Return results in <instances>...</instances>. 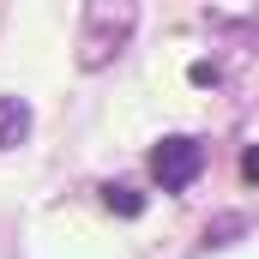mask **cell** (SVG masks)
<instances>
[{
  "label": "cell",
  "instance_id": "cell-2",
  "mask_svg": "<svg viewBox=\"0 0 259 259\" xmlns=\"http://www.w3.org/2000/svg\"><path fill=\"white\" fill-rule=\"evenodd\" d=\"M199 169H205V145L187 139V133H169V139L151 145V175H157V187L187 193V187L199 181Z\"/></svg>",
  "mask_w": 259,
  "mask_h": 259
},
{
  "label": "cell",
  "instance_id": "cell-1",
  "mask_svg": "<svg viewBox=\"0 0 259 259\" xmlns=\"http://www.w3.org/2000/svg\"><path fill=\"white\" fill-rule=\"evenodd\" d=\"M139 6H84V30H78V66L97 72L121 55V42L133 36Z\"/></svg>",
  "mask_w": 259,
  "mask_h": 259
},
{
  "label": "cell",
  "instance_id": "cell-3",
  "mask_svg": "<svg viewBox=\"0 0 259 259\" xmlns=\"http://www.w3.org/2000/svg\"><path fill=\"white\" fill-rule=\"evenodd\" d=\"M30 139V103L24 97H0V151Z\"/></svg>",
  "mask_w": 259,
  "mask_h": 259
},
{
  "label": "cell",
  "instance_id": "cell-4",
  "mask_svg": "<svg viewBox=\"0 0 259 259\" xmlns=\"http://www.w3.org/2000/svg\"><path fill=\"white\" fill-rule=\"evenodd\" d=\"M103 199H109V211H121V217H145V193H133V187H121V181H109Z\"/></svg>",
  "mask_w": 259,
  "mask_h": 259
}]
</instances>
